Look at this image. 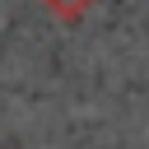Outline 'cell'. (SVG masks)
I'll use <instances>...</instances> for the list:
<instances>
[{
	"label": "cell",
	"mask_w": 149,
	"mask_h": 149,
	"mask_svg": "<svg viewBox=\"0 0 149 149\" xmlns=\"http://www.w3.org/2000/svg\"><path fill=\"white\" fill-rule=\"evenodd\" d=\"M37 5H42L51 19H61V23H84L98 0H37Z\"/></svg>",
	"instance_id": "obj_1"
}]
</instances>
